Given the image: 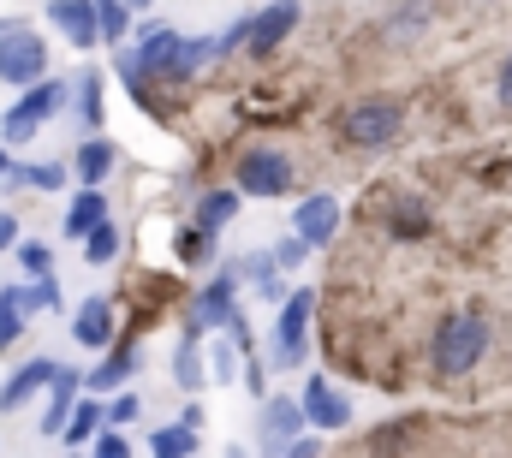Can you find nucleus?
<instances>
[{
  "instance_id": "1",
  "label": "nucleus",
  "mask_w": 512,
  "mask_h": 458,
  "mask_svg": "<svg viewBox=\"0 0 512 458\" xmlns=\"http://www.w3.org/2000/svg\"><path fill=\"white\" fill-rule=\"evenodd\" d=\"M489 345H495V322H489V316L453 310V316H441V328H435V340H429V369H435L441 381H459V375H471V369L489 357Z\"/></svg>"
},
{
  "instance_id": "2",
  "label": "nucleus",
  "mask_w": 512,
  "mask_h": 458,
  "mask_svg": "<svg viewBox=\"0 0 512 458\" xmlns=\"http://www.w3.org/2000/svg\"><path fill=\"white\" fill-rule=\"evenodd\" d=\"M60 108H66V84H60V78H36V84H24L18 102L0 114V143H6V149H12V143H30L48 119L60 114Z\"/></svg>"
},
{
  "instance_id": "3",
  "label": "nucleus",
  "mask_w": 512,
  "mask_h": 458,
  "mask_svg": "<svg viewBox=\"0 0 512 458\" xmlns=\"http://www.w3.org/2000/svg\"><path fill=\"white\" fill-rule=\"evenodd\" d=\"M310 322H316V292H310V286L286 292V298H280V322H274V351H268L274 369H304Z\"/></svg>"
},
{
  "instance_id": "4",
  "label": "nucleus",
  "mask_w": 512,
  "mask_h": 458,
  "mask_svg": "<svg viewBox=\"0 0 512 458\" xmlns=\"http://www.w3.org/2000/svg\"><path fill=\"white\" fill-rule=\"evenodd\" d=\"M399 125H405V102H399V96H364V102L346 108L340 137L358 143V149H382V143L399 137Z\"/></svg>"
},
{
  "instance_id": "5",
  "label": "nucleus",
  "mask_w": 512,
  "mask_h": 458,
  "mask_svg": "<svg viewBox=\"0 0 512 458\" xmlns=\"http://www.w3.org/2000/svg\"><path fill=\"white\" fill-rule=\"evenodd\" d=\"M239 316V274L221 268L197 298H191V316H185V340H203V334H221L227 322Z\"/></svg>"
},
{
  "instance_id": "6",
  "label": "nucleus",
  "mask_w": 512,
  "mask_h": 458,
  "mask_svg": "<svg viewBox=\"0 0 512 458\" xmlns=\"http://www.w3.org/2000/svg\"><path fill=\"white\" fill-rule=\"evenodd\" d=\"M36 78H48V42L30 24H6V36H0V84L24 90Z\"/></svg>"
},
{
  "instance_id": "7",
  "label": "nucleus",
  "mask_w": 512,
  "mask_h": 458,
  "mask_svg": "<svg viewBox=\"0 0 512 458\" xmlns=\"http://www.w3.org/2000/svg\"><path fill=\"white\" fill-rule=\"evenodd\" d=\"M239 197H280V191H292V161L280 155V149H268V143H256L239 155V185H233Z\"/></svg>"
},
{
  "instance_id": "8",
  "label": "nucleus",
  "mask_w": 512,
  "mask_h": 458,
  "mask_svg": "<svg viewBox=\"0 0 512 458\" xmlns=\"http://www.w3.org/2000/svg\"><path fill=\"white\" fill-rule=\"evenodd\" d=\"M298 12H304L298 0H268L262 12H251V18H245V42H239V48H245L251 60H268V54H274V48L298 30Z\"/></svg>"
},
{
  "instance_id": "9",
  "label": "nucleus",
  "mask_w": 512,
  "mask_h": 458,
  "mask_svg": "<svg viewBox=\"0 0 512 458\" xmlns=\"http://www.w3.org/2000/svg\"><path fill=\"white\" fill-rule=\"evenodd\" d=\"M298 411H304V429H322V435H334V429H346V423H352V399H346L328 375H304Z\"/></svg>"
},
{
  "instance_id": "10",
  "label": "nucleus",
  "mask_w": 512,
  "mask_h": 458,
  "mask_svg": "<svg viewBox=\"0 0 512 458\" xmlns=\"http://www.w3.org/2000/svg\"><path fill=\"white\" fill-rule=\"evenodd\" d=\"M298 435H304L298 399H262V411H256V458H280Z\"/></svg>"
},
{
  "instance_id": "11",
  "label": "nucleus",
  "mask_w": 512,
  "mask_h": 458,
  "mask_svg": "<svg viewBox=\"0 0 512 458\" xmlns=\"http://www.w3.org/2000/svg\"><path fill=\"white\" fill-rule=\"evenodd\" d=\"M334 232H340V203H334V197L316 191V197H304V203L292 209V238H304L310 250H322Z\"/></svg>"
},
{
  "instance_id": "12",
  "label": "nucleus",
  "mask_w": 512,
  "mask_h": 458,
  "mask_svg": "<svg viewBox=\"0 0 512 458\" xmlns=\"http://www.w3.org/2000/svg\"><path fill=\"white\" fill-rule=\"evenodd\" d=\"M54 369L60 363H48V357H30V363H18L12 375H6V387H0V417H12L18 405H30L48 381H54Z\"/></svg>"
},
{
  "instance_id": "13",
  "label": "nucleus",
  "mask_w": 512,
  "mask_h": 458,
  "mask_svg": "<svg viewBox=\"0 0 512 458\" xmlns=\"http://www.w3.org/2000/svg\"><path fill=\"white\" fill-rule=\"evenodd\" d=\"M42 393H48V411H42V435L54 441V435H60V423L72 417V405L84 399V369H54V381H48Z\"/></svg>"
},
{
  "instance_id": "14",
  "label": "nucleus",
  "mask_w": 512,
  "mask_h": 458,
  "mask_svg": "<svg viewBox=\"0 0 512 458\" xmlns=\"http://www.w3.org/2000/svg\"><path fill=\"white\" fill-rule=\"evenodd\" d=\"M72 340L90 345V351H108L114 345V298H84L78 304V316H72Z\"/></svg>"
},
{
  "instance_id": "15",
  "label": "nucleus",
  "mask_w": 512,
  "mask_h": 458,
  "mask_svg": "<svg viewBox=\"0 0 512 458\" xmlns=\"http://www.w3.org/2000/svg\"><path fill=\"white\" fill-rule=\"evenodd\" d=\"M48 24H54L72 48H96V6H90V0H54V6H48Z\"/></svg>"
},
{
  "instance_id": "16",
  "label": "nucleus",
  "mask_w": 512,
  "mask_h": 458,
  "mask_svg": "<svg viewBox=\"0 0 512 458\" xmlns=\"http://www.w3.org/2000/svg\"><path fill=\"white\" fill-rule=\"evenodd\" d=\"M209 60H221V54H215V36H179L173 60L161 66V84H185V78H197Z\"/></svg>"
},
{
  "instance_id": "17",
  "label": "nucleus",
  "mask_w": 512,
  "mask_h": 458,
  "mask_svg": "<svg viewBox=\"0 0 512 458\" xmlns=\"http://www.w3.org/2000/svg\"><path fill=\"white\" fill-rule=\"evenodd\" d=\"M245 209V197L233 191V185H215V191H203L197 197V215H191V227H203V232H221L233 215Z\"/></svg>"
},
{
  "instance_id": "18",
  "label": "nucleus",
  "mask_w": 512,
  "mask_h": 458,
  "mask_svg": "<svg viewBox=\"0 0 512 458\" xmlns=\"http://www.w3.org/2000/svg\"><path fill=\"white\" fill-rule=\"evenodd\" d=\"M131 375H137V351H131V345H120V351L108 345V357L84 375V393H114L120 381H131Z\"/></svg>"
},
{
  "instance_id": "19",
  "label": "nucleus",
  "mask_w": 512,
  "mask_h": 458,
  "mask_svg": "<svg viewBox=\"0 0 512 458\" xmlns=\"http://www.w3.org/2000/svg\"><path fill=\"white\" fill-rule=\"evenodd\" d=\"M102 221H108V191L102 185H84L72 197V209H66V238H84V232L102 227Z\"/></svg>"
},
{
  "instance_id": "20",
  "label": "nucleus",
  "mask_w": 512,
  "mask_h": 458,
  "mask_svg": "<svg viewBox=\"0 0 512 458\" xmlns=\"http://www.w3.org/2000/svg\"><path fill=\"white\" fill-rule=\"evenodd\" d=\"M114 161H120V149H114L108 137H90V143L78 149V179H84V185H108Z\"/></svg>"
},
{
  "instance_id": "21",
  "label": "nucleus",
  "mask_w": 512,
  "mask_h": 458,
  "mask_svg": "<svg viewBox=\"0 0 512 458\" xmlns=\"http://www.w3.org/2000/svg\"><path fill=\"white\" fill-rule=\"evenodd\" d=\"M233 274H239V280H251L256 298H268V304H274V298H286V292H280V268H274V256H268V250H251Z\"/></svg>"
},
{
  "instance_id": "22",
  "label": "nucleus",
  "mask_w": 512,
  "mask_h": 458,
  "mask_svg": "<svg viewBox=\"0 0 512 458\" xmlns=\"http://www.w3.org/2000/svg\"><path fill=\"white\" fill-rule=\"evenodd\" d=\"M197 429H185V423H161L155 435H149V458H197Z\"/></svg>"
},
{
  "instance_id": "23",
  "label": "nucleus",
  "mask_w": 512,
  "mask_h": 458,
  "mask_svg": "<svg viewBox=\"0 0 512 458\" xmlns=\"http://www.w3.org/2000/svg\"><path fill=\"white\" fill-rule=\"evenodd\" d=\"M96 6V42H126V30H131V0H90Z\"/></svg>"
},
{
  "instance_id": "24",
  "label": "nucleus",
  "mask_w": 512,
  "mask_h": 458,
  "mask_svg": "<svg viewBox=\"0 0 512 458\" xmlns=\"http://www.w3.org/2000/svg\"><path fill=\"white\" fill-rule=\"evenodd\" d=\"M18 310H24V316H36V310H60V280H54V274H30V280H18Z\"/></svg>"
},
{
  "instance_id": "25",
  "label": "nucleus",
  "mask_w": 512,
  "mask_h": 458,
  "mask_svg": "<svg viewBox=\"0 0 512 458\" xmlns=\"http://www.w3.org/2000/svg\"><path fill=\"white\" fill-rule=\"evenodd\" d=\"M96 429H102V405H90V399H78L72 405V417L60 423V435H66V447L78 453V447H90L96 441Z\"/></svg>"
},
{
  "instance_id": "26",
  "label": "nucleus",
  "mask_w": 512,
  "mask_h": 458,
  "mask_svg": "<svg viewBox=\"0 0 512 458\" xmlns=\"http://www.w3.org/2000/svg\"><path fill=\"white\" fill-rule=\"evenodd\" d=\"M387 232H393V238H423V232H429V209H423L417 197H399V203L387 209Z\"/></svg>"
},
{
  "instance_id": "27",
  "label": "nucleus",
  "mask_w": 512,
  "mask_h": 458,
  "mask_svg": "<svg viewBox=\"0 0 512 458\" xmlns=\"http://www.w3.org/2000/svg\"><path fill=\"white\" fill-rule=\"evenodd\" d=\"M78 244H84V262H96V268H108V262L120 256V227H114V215H108L102 227H90L84 238H78Z\"/></svg>"
},
{
  "instance_id": "28",
  "label": "nucleus",
  "mask_w": 512,
  "mask_h": 458,
  "mask_svg": "<svg viewBox=\"0 0 512 458\" xmlns=\"http://www.w3.org/2000/svg\"><path fill=\"white\" fill-rule=\"evenodd\" d=\"M173 250H179V262H185V268H203V262L215 256V232H203V227H185L179 238H173Z\"/></svg>"
},
{
  "instance_id": "29",
  "label": "nucleus",
  "mask_w": 512,
  "mask_h": 458,
  "mask_svg": "<svg viewBox=\"0 0 512 458\" xmlns=\"http://www.w3.org/2000/svg\"><path fill=\"white\" fill-rule=\"evenodd\" d=\"M24 310H18V286H0V351L6 345H18V334H24Z\"/></svg>"
},
{
  "instance_id": "30",
  "label": "nucleus",
  "mask_w": 512,
  "mask_h": 458,
  "mask_svg": "<svg viewBox=\"0 0 512 458\" xmlns=\"http://www.w3.org/2000/svg\"><path fill=\"white\" fill-rule=\"evenodd\" d=\"M102 114H108V108H102V78L84 72V78H78V119H84V125H102Z\"/></svg>"
},
{
  "instance_id": "31",
  "label": "nucleus",
  "mask_w": 512,
  "mask_h": 458,
  "mask_svg": "<svg viewBox=\"0 0 512 458\" xmlns=\"http://www.w3.org/2000/svg\"><path fill=\"white\" fill-rule=\"evenodd\" d=\"M18 262H24V274H54V250L42 238H18Z\"/></svg>"
},
{
  "instance_id": "32",
  "label": "nucleus",
  "mask_w": 512,
  "mask_h": 458,
  "mask_svg": "<svg viewBox=\"0 0 512 458\" xmlns=\"http://www.w3.org/2000/svg\"><path fill=\"white\" fill-rule=\"evenodd\" d=\"M173 375H179V387H203V363H197V340L179 345V357H173Z\"/></svg>"
},
{
  "instance_id": "33",
  "label": "nucleus",
  "mask_w": 512,
  "mask_h": 458,
  "mask_svg": "<svg viewBox=\"0 0 512 458\" xmlns=\"http://www.w3.org/2000/svg\"><path fill=\"white\" fill-rule=\"evenodd\" d=\"M90 447H96L90 458H131V441L120 435V429H108V423L96 429V441H90Z\"/></svg>"
},
{
  "instance_id": "34",
  "label": "nucleus",
  "mask_w": 512,
  "mask_h": 458,
  "mask_svg": "<svg viewBox=\"0 0 512 458\" xmlns=\"http://www.w3.org/2000/svg\"><path fill=\"white\" fill-rule=\"evenodd\" d=\"M137 411H143L137 393H120L114 405H102V423H108V429H126V423H137Z\"/></svg>"
},
{
  "instance_id": "35",
  "label": "nucleus",
  "mask_w": 512,
  "mask_h": 458,
  "mask_svg": "<svg viewBox=\"0 0 512 458\" xmlns=\"http://www.w3.org/2000/svg\"><path fill=\"white\" fill-rule=\"evenodd\" d=\"M66 185V167H24V191H60Z\"/></svg>"
},
{
  "instance_id": "36",
  "label": "nucleus",
  "mask_w": 512,
  "mask_h": 458,
  "mask_svg": "<svg viewBox=\"0 0 512 458\" xmlns=\"http://www.w3.org/2000/svg\"><path fill=\"white\" fill-rule=\"evenodd\" d=\"M268 256H274V268H298V262H304V256H310V244H304V238H292V232H286V238H280V244H274V250H268Z\"/></svg>"
},
{
  "instance_id": "37",
  "label": "nucleus",
  "mask_w": 512,
  "mask_h": 458,
  "mask_svg": "<svg viewBox=\"0 0 512 458\" xmlns=\"http://www.w3.org/2000/svg\"><path fill=\"white\" fill-rule=\"evenodd\" d=\"M495 102H501V108L512 114V54L501 60V72H495Z\"/></svg>"
},
{
  "instance_id": "38",
  "label": "nucleus",
  "mask_w": 512,
  "mask_h": 458,
  "mask_svg": "<svg viewBox=\"0 0 512 458\" xmlns=\"http://www.w3.org/2000/svg\"><path fill=\"white\" fill-rule=\"evenodd\" d=\"M233 369H239L233 345H215V381H233Z\"/></svg>"
},
{
  "instance_id": "39",
  "label": "nucleus",
  "mask_w": 512,
  "mask_h": 458,
  "mask_svg": "<svg viewBox=\"0 0 512 458\" xmlns=\"http://www.w3.org/2000/svg\"><path fill=\"white\" fill-rule=\"evenodd\" d=\"M280 458H322V441H310V435H298V441H292V447H286Z\"/></svg>"
},
{
  "instance_id": "40",
  "label": "nucleus",
  "mask_w": 512,
  "mask_h": 458,
  "mask_svg": "<svg viewBox=\"0 0 512 458\" xmlns=\"http://www.w3.org/2000/svg\"><path fill=\"white\" fill-rule=\"evenodd\" d=\"M18 244V215H0V256Z\"/></svg>"
},
{
  "instance_id": "41",
  "label": "nucleus",
  "mask_w": 512,
  "mask_h": 458,
  "mask_svg": "<svg viewBox=\"0 0 512 458\" xmlns=\"http://www.w3.org/2000/svg\"><path fill=\"white\" fill-rule=\"evenodd\" d=\"M245 381H251V393H268V369H262V363H245Z\"/></svg>"
},
{
  "instance_id": "42",
  "label": "nucleus",
  "mask_w": 512,
  "mask_h": 458,
  "mask_svg": "<svg viewBox=\"0 0 512 458\" xmlns=\"http://www.w3.org/2000/svg\"><path fill=\"white\" fill-rule=\"evenodd\" d=\"M227 458H251V453H245V447H227Z\"/></svg>"
},
{
  "instance_id": "43",
  "label": "nucleus",
  "mask_w": 512,
  "mask_h": 458,
  "mask_svg": "<svg viewBox=\"0 0 512 458\" xmlns=\"http://www.w3.org/2000/svg\"><path fill=\"white\" fill-rule=\"evenodd\" d=\"M6 161H12V155H6V143H0V173H6Z\"/></svg>"
},
{
  "instance_id": "44",
  "label": "nucleus",
  "mask_w": 512,
  "mask_h": 458,
  "mask_svg": "<svg viewBox=\"0 0 512 458\" xmlns=\"http://www.w3.org/2000/svg\"><path fill=\"white\" fill-rule=\"evenodd\" d=\"M0 36H6V18H0Z\"/></svg>"
},
{
  "instance_id": "45",
  "label": "nucleus",
  "mask_w": 512,
  "mask_h": 458,
  "mask_svg": "<svg viewBox=\"0 0 512 458\" xmlns=\"http://www.w3.org/2000/svg\"><path fill=\"white\" fill-rule=\"evenodd\" d=\"M131 6H149V0H131Z\"/></svg>"
}]
</instances>
